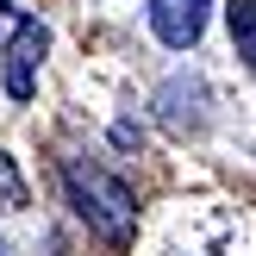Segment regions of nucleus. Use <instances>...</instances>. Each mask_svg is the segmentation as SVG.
Here are the masks:
<instances>
[{
    "label": "nucleus",
    "instance_id": "f257e3e1",
    "mask_svg": "<svg viewBox=\"0 0 256 256\" xmlns=\"http://www.w3.org/2000/svg\"><path fill=\"white\" fill-rule=\"evenodd\" d=\"M69 200H75V212H82L88 232H100L106 244H132L138 206H132V194H125L112 175L88 169V162H69Z\"/></svg>",
    "mask_w": 256,
    "mask_h": 256
},
{
    "label": "nucleus",
    "instance_id": "f03ea898",
    "mask_svg": "<svg viewBox=\"0 0 256 256\" xmlns=\"http://www.w3.org/2000/svg\"><path fill=\"white\" fill-rule=\"evenodd\" d=\"M206 12H212V0H150V32L169 50H194L200 32H206Z\"/></svg>",
    "mask_w": 256,
    "mask_h": 256
},
{
    "label": "nucleus",
    "instance_id": "7ed1b4c3",
    "mask_svg": "<svg viewBox=\"0 0 256 256\" xmlns=\"http://www.w3.org/2000/svg\"><path fill=\"white\" fill-rule=\"evenodd\" d=\"M50 50V32L38 19H19V32H12V50H6V94L12 100H32V69H38V56Z\"/></svg>",
    "mask_w": 256,
    "mask_h": 256
},
{
    "label": "nucleus",
    "instance_id": "20e7f679",
    "mask_svg": "<svg viewBox=\"0 0 256 256\" xmlns=\"http://www.w3.org/2000/svg\"><path fill=\"white\" fill-rule=\"evenodd\" d=\"M225 19H232V44L244 50L250 38H256V0H232V6H225Z\"/></svg>",
    "mask_w": 256,
    "mask_h": 256
},
{
    "label": "nucleus",
    "instance_id": "39448f33",
    "mask_svg": "<svg viewBox=\"0 0 256 256\" xmlns=\"http://www.w3.org/2000/svg\"><path fill=\"white\" fill-rule=\"evenodd\" d=\"M0 206H25V182L12 175V156H0Z\"/></svg>",
    "mask_w": 256,
    "mask_h": 256
},
{
    "label": "nucleus",
    "instance_id": "423d86ee",
    "mask_svg": "<svg viewBox=\"0 0 256 256\" xmlns=\"http://www.w3.org/2000/svg\"><path fill=\"white\" fill-rule=\"evenodd\" d=\"M244 56H250V69H256V38H250V44H244Z\"/></svg>",
    "mask_w": 256,
    "mask_h": 256
}]
</instances>
